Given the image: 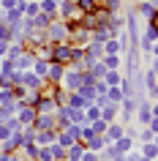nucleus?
Segmentation results:
<instances>
[{
  "label": "nucleus",
  "instance_id": "nucleus-36",
  "mask_svg": "<svg viewBox=\"0 0 158 161\" xmlns=\"http://www.w3.org/2000/svg\"><path fill=\"white\" fill-rule=\"evenodd\" d=\"M49 150H52V158H55V161L66 158V147H63L60 142H52V145H49Z\"/></svg>",
  "mask_w": 158,
  "mask_h": 161
},
{
  "label": "nucleus",
  "instance_id": "nucleus-22",
  "mask_svg": "<svg viewBox=\"0 0 158 161\" xmlns=\"http://www.w3.org/2000/svg\"><path fill=\"white\" fill-rule=\"evenodd\" d=\"M46 68H49V60L35 58V60H33V66H30V71H33V74H38L41 79H46Z\"/></svg>",
  "mask_w": 158,
  "mask_h": 161
},
{
  "label": "nucleus",
  "instance_id": "nucleus-4",
  "mask_svg": "<svg viewBox=\"0 0 158 161\" xmlns=\"http://www.w3.org/2000/svg\"><path fill=\"white\" fill-rule=\"evenodd\" d=\"M60 85L66 87L68 93L79 90V85H82V71H74L71 66H66V74H63V82H60Z\"/></svg>",
  "mask_w": 158,
  "mask_h": 161
},
{
  "label": "nucleus",
  "instance_id": "nucleus-13",
  "mask_svg": "<svg viewBox=\"0 0 158 161\" xmlns=\"http://www.w3.org/2000/svg\"><path fill=\"white\" fill-rule=\"evenodd\" d=\"M84 55H87L90 60H101V58H104V44L87 41V44H84Z\"/></svg>",
  "mask_w": 158,
  "mask_h": 161
},
{
  "label": "nucleus",
  "instance_id": "nucleus-55",
  "mask_svg": "<svg viewBox=\"0 0 158 161\" xmlns=\"http://www.w3.org/2000/svg\"><path fill=\"white\" fill-rule=\"evenodd\" d=\"M60 161H71V158H60Z\"/></svg>",
  "mask_w": 158,
  "mask_h": 161
},
{
  "label": "nucleus",
  "instance_id": "nucleus-2",
  "mask_svg": "<svg viewBox=\"0 0 158 161\" xmlns=\"http://www.w3.org/2000/svg\"><path fill=\"white\" fill-rule=\"evenodd\" d=\"M57 17L66 19V22H71V25H76V22L82 19V11H79V6H76L74 0H60L57 3Z\"/></svg>",
  "mask_w": 158,
  "mask_h": 161
},
{
  "label": "nucleus",
  "instance_id": "nucleus-44",
  "mask_svg": "<svg viewBox=\"0 0 158 161\" xmlns=\"http://www.w3.org/2000/svg\"><path fill=\"white\" fill-rule=\"evenodd\" d=\"M8 136H11V128L6 126V123H0V142H6Z\"/></svg>",
  "mask_w": 158,
  "mask_h": 161
},
{
  "label": "nucleus",
  "instance_id": "nucleus-8",
  "mask_svg": "<svg viewBox=\"0 0 158 161\" xmlns=\"http://www.w3.org/2000/svg\"><path fill=\"white\" fill-rule=\"evenodd\" d=\"M33 60H35V52L33 49H25L17 60H11V63H14V71H27V68L33 66Z\"/></svg>",
  "mask_w": 158,
  "mask_h": 161
},
{
  "label": "nucleus",
  "instance_id": "nucleus-35",
  "mask_svg": "<svg viewBox=\"0 0 158 161\" xmlns=\"http://www.w3.org/2000/svg\"><path fill=\"white\" fill-rule=\"evenodd\" d=\"M14 87H0V104H14Z\"/></svg>",
  "mask_w": 158,
  "mask_h": 161
},
{
  "label": "nucleus",
  "instance_id": "nucleus-42",
  "mask_svg": "<svg viewBox=\"0 0 158 161\" xmlns=\"http://www.w3.org/2000/svg\"><path fill=\"white\" fill-rule=\"evenodd\" d=\"M6 126H8L11 131H19V128H22V123H19V120H17V115H14V118H8V120H6Z\"/></svg>",
  "mask_w": 158,
  "mask_h": 161
},
{
  "label": "nucleus",
  "instance_id": "nucleus-17",
  "mask_svg": "<svg viewBox=\"0 0 158 161\" xmlns=\"http://www.w3.org/2000/svg\"><path fill=\"white\" fill-rule=\"evenodd\" d=\"M136 147H139V153L144 156V158H153V161L158 158V145L155 142H139Z\"/></svg>",
  "mask_w": 158,
  "mask_h": 161
},
{
  "label": "nucleus",
  "instance_id": "nucleus-56",
  "mask_svg": "<svg viewBox=\"0 0 158 161\" xmlns=\"http://www.w3.org/2000/svg\"><path fill=\"white\" fill-rule=\"evenodd\" d=\"M0 153H3V145H0Z\"/></svg>",
  "mask_w": 158,
  "mask_h": 161
},
{
  "label": "nucleus",
  "instance_id": "nucleus-14",
  "mask_svg": "<svg viewBox=\"0 0 158 161\" xmlns=\"http://www.w3.org/2000/svg\"><path fill=\"white\" fill-rule=\"evenodd\" d=\"M117 112H120V104H104L101 107V120H106V123H112V120H117Z\"/></svg>",
  "mask_w": 158,
  "mask_h": 161
},
{
  "label": "nucleus",
  "instance_id": "nucleus-41",
  "mask_svg": "<svg viewBox=\"0 0 158 161\" xmlns=\"http://www.w3.org/2000/svg\"><path fill=\"white\" fill-rule=\"evenodd\" d=\"M76 6H79V11H82V14H87V11H93L95 0H76Z\"/></svg>",
  "mask_w": 158,
  "mask_h": 161
},
{
  "label": "nucleus",
  "instance_id": "nucleus-16",
  "mask_svg": "<svg viewBox=\"0 0 158 161\" xmlns=\"http://www.w3.org/2000/svg\"><path fill=\"white\" fill-rule=\"evenodd\" d=\"M82 153H84V142L82 139H76L71 147H66V158H71V161H79L82 158Z\"/></svg>",
  "mask_w": 158,
  "mask_h": 161
},
{
  "label": "nucleus",
  "instance_id": "nucleus-7",
  "mask_svg": "<svg viewBox=\"0 0 158 161\" xmlns=\"http://www.w3.org/2000/svg\"><path fill=\"white\" fill-rule=\"evenodd\" d=\"M131 8L136 11V17H139V19H144V22H147V19L153 17V14H155V8L150 6V0H133V3H131Z\"/></svg>",
  "mask_w": 158,
  "mask_h": 161
},
{
  "label": "nucleus",
  "instance_id": "nucleus-46",
  "mask_svg": "<svg viewBox=\"0 0 158 161\" xmlns=\"http://www.w3.org/2000/svg\"><path fill=\"white\" fill-rule=\"evenodd\" d=\"M0 8H17V0H0Z\"/></svg>",
  "mask_w": 158,
  "mask_h": 161
},
{
  "label": "nucleus",
  "instance_id": "nucleus-1",
  "mask_svg": "<svg viewBox=\"0 0 158 161\" xmlns=\"http://www.w3.org/2000/svg\"><path fill=\"white\" fill-rule=\"evenodd\" d=\"M44 33H46V41H52V44H63V41H68V33H71V25H68L66 19L55 17V19L49 22V25L44 27Z\"/></svg>",
  "mask_w": 158,
  "mask_h": 161
},
{
  "label": "nucleus",
  "instance_id": "nucleus-24",
  "mask_svg": "<svg viewBox=\"0 0 158 161\" xmlns=\"http://www.w3.org/2000/svg\"><path fill=\"white\" fill-rule=\"evenodd\" d=\"M112 145H115V147H117V150H120V153H128V150H131V147H136V142H133V139H131V136H120V139H115V142H112Z\"/></svg>",
  "mask_w": 158,
  "mask_h": 161
},
{
  "label": "nucleus",
  "instance_id": "nucleus-50",
  "mask_svg": "<svg viewBox=\"0 0 158 161\" xmlns=\"http://www.w3.org/2000/svg\"><path fill=\"white\" fill-rule=\"evenodd\" d=\"M6 52H8V41H0V58H6Z\"/></svg>",
  "mask_w": 158,
  "mask_h": 161
},
{
  "label": "nucleus",
  "instance_id": "nucleus-3",
  "mask_svg": "<svg viewBox=\"0 0 158 161\" xmlns=\"http://www.w3.org/2000/svg\"><path fill=\"white\" fill-rule=\"evenodd\" d=\"M44 82H46V79H41L38 74H33L30 68H27V71H19V85L25 87V90H41Z\"/></svg>",
  "mask_w": 158,
  "mask_h": 161
},
{
  "label": "nucleus",
  "instance_id": "nucleus-57",
  "mask_svg": "<svg viewBox=\"0 0 158 161\" xmlns=\"http://www.w3.org/2000/svg\"><path fill=\"white\" fill-rule=\"evenodd\" d=\"M55 3H60V0H55Z\"/></svg>",
  "mask_w": 158,
  "mask_h": 161
},
{
  "label": "nucleus",
  "instance_id": "nucleus-34",
  "mask_svg": "<svg viewBox=\"0 0 158 161\" xmlns=\"http://www.w3.org/2000/svg\"><path fill=\"white\" fill-rule=\"evenodd\" d=\"M123 3H125V0H101V6H104V8H109V14L123 11Z\"/></svg>",
  "mask_w": 158,
  "mask_h": 161
},
{
  "label": "nucleus",
  "instance_id": "nucleus-51",
  "mask_svg": "<svg viewBox=\"0 0 158 161\" xmlns=\"http://www.w3.org/2000/svg\"><path fill=\"white\" fill-rule=\"evenodd\" d=\"M150 112H153V118H158V101L150 104Z\"/></svg>",
  "mask_w": 158,
  "mask_h": 161
},
{
  "label": "nucleus",
  "instance_id": "nucleus-54",
  "mask_svg": "<svg viewBox=\"0 0 158 161\" xmlns=\"http://www.w3.org/2000/svg\"><path fill=\"white\" fill-rule=\"evenodd\" d=\"M139 161H153V158H144V156H142V158H139Z\"/></svg>",
  "mask_w": 158,
  "mask_h": 161
},
{
  "label": "nucleus",
  "instance_id": "nucleus-59",
  "mask_svg": "<svg viewBox=\"0 0 158 161\" xmlns=\"http://www.w3.org/2000/svg\"><path fill=\"white\" fill-rule=\"evenodd\" d=\"M74 3H76V0H74Z\"/></svg>",
  "mask_w": 158,
  "mask_h": 161
},
{
  "label": "nucleus",
  "instance_id": "nucleus-15",
  "mask_svg": "<svg viewBox=\"0 0 158 161\" xmlns=\"http://www.w3.org/2000/svg\"><path fill=\"white\" fill-rule=\"evenodd\" d=\"M33 128H55V115H41V112H35ZM55 131H57V128H55Z\"/></svg>",
  "mask_w": 158,
  "mask_h": 161
},
{
  "label": "nucleus",
  "instance_id": "nucleus-28",
  "mask_svg": "<svg viewBox=\"0 0 158 161\" xmlns=\"http://www.w3.org/2000/svg\"><path fill=\"white\" fill-rule=\"evenodd\" d=\"M101 60L106 68H123V55H104Z\"/></svg>",
  "mask_w": 158,
  "mask_h": 161
},
{
  "label": "nucleus",
  "instance_id": "nucleus-31",
  "mask_svg": "<svg viewBox=\"0 0 158 161\" xmlns=\"http://www.w3.org/2000/svg\"><path fill=\"white\" fill-rule=\"evenodd\" d=\"M87 104H90V101H84V98H82L79 93H76V90H74V93H68V107H76V109H84Z\"/></svg>",
  "mask_w": 158,
  "mask_h": 161
},
{
  "label": "nucleus",
  "instance_id": "nucleus-21",
  "mask_svg": "<svg viewBox=\"0 0 158 161\" xmlns=\"http://www.w3.org/2000/svg\"><path fill=\"white\" fill-rule=\"evenodd\" d=\"M104 145H106V139H104V136H101V134H93L90 139H84V150H95V153H98Z\"/></svg>",
  "mask_w": 158,
  "mask_h": 161
},
{
  "label": "nucleus",
  "instance_id": "nucleus-9",
  "mask_svg": "<svg viewBox=\"0 0 158 161\" xmlns=\"http://www.w3.org/2000/svg\"><path fill=\"white\" fill-rule=\"evenodd\" d=\"M123 134H125V126H123V123H117V120H112L101 136H104V139H106V145H109V142H115V139H120Z\"/></svg>",
  "mask_w": 158,
  "mask_h": 161
},
{
  "label": "nucleus",
  "instance_id": "nucleus-10",
  "mask_svg": "<svg viewBox=\"0 0 158 161\" xmlns=\"http://www.w3.org/2000/svg\"><path fill=\"white\" fill-rule=\"evenodd\" d=\"M63 74H66V66L52 60L49 68H46V82H55V85H60V82H63Z\"/></svg>",
  "mask_w": 158,
  "mask_h": 161
},
{
  "label": "nucleus",
  "instance_id": "nucleus-32",
  "mask_svg": "<svg viewBox=\"0 0 158 161\" xmlns=\"http://www.w3.org/2000/svg\"><path fill=\"white\" fill-rule=\"evenodd\" d=\"M17 115V107L14 104H0V123H6L8 118H14Z\"/></svg>",
  "mask_w": 158,
  "mask_h": 161
},
{
  "label": "nucleus",
  "instance_id": "nucleus-11",
  "mask_svg": "<svg viewBox=\"0 0 158 161\" xmlns=\"http://www.w3.org/2000/svg\"><path fill=\"white\" fill-rule=\"evenodd\" d=\"M55 136H57L55 128H35L33 142H35V145H52V142H55Z\"/></svg>",
  "mask_w": 158,
  "mask_h": 161
},
{
  "label": "nucleus",
  "instance_id": "nucleus-29",
  "mask_svg": "<svg viewBox=\"0 0 158 161\" xmlns=\"http://www.w3.org/2000/svg\"><path fill=\"white\" fill-rule=\"evenodd\" d=\"M106 101H112V104H120V101H123V90H120V85L106 87Z\"/></svg>",
  "mask_w": 158,
  "mask_h": 161
},
{
  "label": "nucleus",
  "instance_id": "nucleus-58",
  "mask_svg": "<svg viewBox=\"0 0 158 161\" xmlns=\"http://www.w3.org/2000/svg\"><path fill=\"white\" fill-rule=\"evenodd\" d=\"M95 3H101V0H95Z\"/></svg>",
  "mask_w": 158,
  "mask_h": 161
},
{
  "label": "nucleus",
  "instance_id": "nucleus-18",
  "mask_svg": "<svg viewBox=\"0 0 158 161\" xmlns=\"http://www.w3.org/2000/svg\"><path fill=\"white\" fill-rule=\"evenodd\" d=\"M19 153H22L27 161H38V145L35 142H25L22 147H19Z\"/></svg>",
  "mask_w": 158,
  "mask_h": 161
},
{
  "label": "nucleus",
  "instance_id": "nucleus-23",
  "mask_svg": "<svg viewBox=\"0 0 158 161\" xmlns=\"http://www.w3.org/2000/svg\"><path fill=\"white\" fill-rule=\"evenodd\" d=\"M109 38H115V36L109 33V27H95V30L90 33V41H98V44L109 41Z\"/></svg>",
  "mask_w": 158,
  "mask_h": 161
},
{
  "label": "nucleus",
  "instance_id": "nucleus-39",
  "mask_svg": "<svg viewBox=\"0 0 158 161\" xmlns=\"http://www.w3.org/2000/svg\"><path fill=\"white\" fill-rule=\"evenodd\" d=\"M52 19H55V17H46V14H41V11H38V17H33V25H35V27H41V30H44V27L49 25Z\"/></svg>",
  "mask_w": 158,
  "mask_h": 161
},
{
  "label": "nucleus",
  "instance_id": "nucleus-43",
  "mask_svg": "<svg viewBox=\"0 0 158 161\" xmlns=\"http://www.w3.org/2000/svg\"><path fill=\"white\" fill-rule=\"evenodd\" d=\"M79 161H98V153H95V150H84Z\"/></svg>",
  "mask_w": 158,
  "mask_h": 161
},
{
  "label": "nucleus",
  "instance_id": "nucleus-6",
  "mask_svg": "<svg viewBox=\"0 0 158 161\" xmlns=\"http://www.w3.org/2000/svg\"><path fill=\"white\" fill-rule=\"evenodd\" d=\"M133 118H136L139 126H147L150 123V118H153V112H150V98H139V107L133 112Z\"/></svg>",
  "mask_w": 158,
  "mask_h": 161
},
{
  "label": "nucleus",
  "instance_id": "nucleus-37",
  "mask_svg": "<svg viewBox=\"0 0 158 161\" xmlns=\"http://www.w3.org/2000/svg\"><path fill=\"white\" fill-rule=\"evenodd\" d=\"M41 98V90H25V96H22V101L30 104V107H35V101Z\"/></svg>",
  "mask_w": 158,
  "mask_h": 161
},
{
  "label": "nucleus",
  "instance_id": "nucleus-53",
  "mask_svg": "<svg viewBox=\"0 0 158 161\" xmlns=\"http://www.w3.org/2000/svg\"><path fill=\"white\" fill-rule=\"evenodd\" d=\"M153 142H155V145H158V134H155V136H153Z\"/></svg>",
  "mask_w": 158,
  "mask_h": 161
},
{
  "label": "nucleus",
  "instance_id": "nucleus-45",
  "mask_svg": "<svg viewBox=\"0 0 158 161\" xmlns=\"http://www.w3.org/2000/svg\"><path fill=\"white\" fill-rule=\"evenodd\" d=\"M136 134H139V128H133V126H125V136H131L133 142H136Z\"/></svg>",
  "mask_w": 158,
  "mask_h": 161
},
{
  "label": "nucleus",
  "instance_id": "nucleus-12",
  "mask_svg": "<svg viewBox=\"0 0 158 161\" xmlns=\"http://www.w3.org/2000/svg\"><path fill=\"white\" fill-rule=\"evenodd\" d=\"M55 107H57V104L52 101L49 96H41V98L35 101V112H41V115H55Z\"/></svg>",
  "mask_w": 158,
  "mask_h": 161
},
{
  "label": "nucleus",
  "instance_id": "nucleus-26",
  "mask_svg": "<svg viewBox=\"0 0 158 161\" xmlns=\"http://www.w3.org/2000/svg\"><path fill=\"white\" fill-rule=\"evenodd\" d=\"M104 55H123V47H120V41H117V38H109V41H104Z\"/></svg>",
  "mask_w": 158,
  "mask_h": 161
},
{
  "label": "nucleus",
  "instance_id": "nucleus-60",
  "mask_svg": "<svg viewBox=\"0 0 158 161\" xmlns=\"http://www.w3.org/2000/svg\"><path fill=\"white\" fill-rule=\"evenodd\" d=\"M131 3H133V0H131Z\"/></svg>",
  "mask_w": 158,
  "mask_h": 161
},
{
  "label": "nucleus",
  "instance_id": "nucleus-47",
  "mask_svg": "<svg viewBox=\"0 0 158 161\" xmlns=\"http://www.w3.org/2000/svg\"><path fill=\"white\" fill-rule=\"evenodd\" d=\"M147 128H150V131H153V134H158V118H150Z\"/></svg>",
  "mask_w": 158,
  "mask_h": 161
},
{
  "label": "nucleus",
  "instance_id": "nucleus-30",
  "mask_svg": "<svg viewBox=\"0 0 158 161\" xmlns=\"http://www.w3.org/2000/svg\"><path fill=\"white\" fill-rule=\"evenodd\" d=\"M25 49H27L25 44H14V41H11V44H8V52H6V58H8V60H17Z\"/></svg>",
  "mask_w": 158,
  "mask_h": 161
},
{
  "label": "nucleus",
  "instance_id": "nucleus-20",
  "mask_svg": "<svg viewBox=\"0 0 158 161\" xmlns=\"http://www.w3.org/2000/svg\"><path fill=\"white\" fill-rule=\"evenodd\" d=\"M87 74H90L93 79H104V74H106V66H104V60H93L90 68H87Z\"/></svg>",
  "mask_w": 158,
  "mask_h": 161
},
{
  "label": "nucleus",
  "instance_id": "nucleus-25",
  "mask_svg": "<svg viewBox=\"0 0 158 161\" xmlns=\"http://www.w3.org/2000/svg\"><path fill=\"white\" fill-rule=\"evenodd\" d=\"M38 8H41V14H46V17H57V3H55V0H38Z\"/></svg>",
  "mask_w": 158,
  "mask_h": 161
},
{
  "label": "nucleus",
  "instance_id": "nucleus-38",
  "mask_svg": "<svg viewBox=\"0 0 158 161\" xmlns=\"http://www.w3.org/2000/svg\"><path fill=\"white\" fill-rule=\"evenodd\" d=\"M153 136H155V134H153L147 126H142V128H139V134H136V142H153Z\"/></svg>",
  "mask_w": 158,
  "mask_h": 161
},
{
  "label": "nucleus",
  "instance_id": "nucleus-5",
  "mask_svg": "<svg viewBox=\"0 0 158 161\" xmlns=\"http://www.w3.org/2000/svg\"><path fill=\"white\" fill-rule=\"evenodd\" d=\"M52 60H55V63L68 66V60H71V44H68V41L55 44V49H52ZM52 60H49V63H52Z\"/></svg>",
  "mask_w": 158,
  "mask_h": 161
},
{
  "label": "nucleus",
  "instance_id": "nucleus-52",
  "mask_svg": "<svg viewBox=\"0 0 158 161\" xmlns=\"http://www.w3.org/2000/svg\"><path fill=\"white\" fill-rule=\"evenodd\" d=\"M150 6H153V8H155V11H158V0H150Z\"/></svg>",
  "mask_w": 158,
  "mask_h": 161
},
{
  "label": "nucleus",
  "instance_id": "nucleus-48",
  "mask_svg": "<svg viewBox=\"0 0 158 161\" xmlns=\"http://www.w3.org/2000/svg\"><path fill=\"white\" fill-rule=\"evenodd\" d=\"M147 68H150V71H153V74L158 76V58H153V60H150V66H147Z\"/></svg>",
  "mask_w": 158,
  "mask_h": 161
},
{
  "label": "nucleus",
  "instance_id": "nucleus-19",
  "mask_svg": "<svg viewBox=\"0 0 158 161\" xmlns=\"http://www.w3.org/2000/svg\"><path fill=\"white\" fill-rule=\"evenodd\" d=\"M120 79H123V71H120V68H106V74H104V82H106V87L120 85Z\"/></svg>",
  "mask_w": 158,
  "mask_h": 161
},
{
  "label": "nucleus",
  "instance_id": "nucleus-40",
  "mask_svg": "<svg viewBox=\"0 0 158 161\" xmlns=\"http://www.w3.org/2000/svg\"><path fill=\"white\" fill-rule=\"evenodd\" d=\"M106 126H109V123H106V120H93V123H90V128H93V134H104V131H106Z\"/></svg>",
  "mask_w": 158,
  "mask_h": 161
},
{
  "label": "nucleus",
  "instance_id": "nucleus-49",
  "mask_svg": "<svg viewBox=\"0 0 158 161\" xmlns=\"http://www.w3.org/2000/svg\"><path fill=\"white\" fill-rule=\"evenodd\" d=\"M8 161H27V158H25V156H22V153L17 150V153H11V156H8Z\"/></svg>",
  "mask_w": 158,
  "mask_h": 161
},
{
  "label": "nucleus",
  "instance_id": "nucleus-33",
  "mask_svg": "<svg viewBox=\"0 0 158 161\" xmlns=\"http://www.w3.org/2000/svg\"><path fill=\"white\" fill-rule=\"evenodd\" d=\"M38 11H41V8H38V0H27L22 17H30V19H33V17H38Z\"/></svg>",
  "mask_w": 158,
  "mask_h": 161
},
{
  "label": "nucleus",
  "instance_id": "nucleus-27",
  "mask_svg": "<svg viewBox=\"0 0 158 161\" xmlns=\"http://www.w3.org/2000/svg\"><path fill=\"white\" fill-rule=\"evenodd\" d=\"M101 118V107H95V104H87L84 107V123H93V120Z\"/></svg>",
  "mask_w": 158,
  "mask_h": 161
}]
</instances>
